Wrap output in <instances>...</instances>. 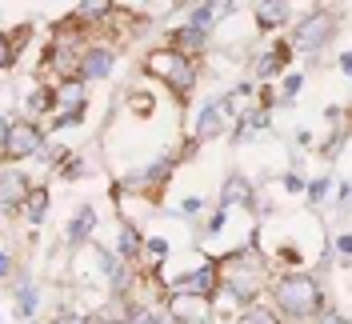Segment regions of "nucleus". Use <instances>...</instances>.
<instances>
[{
	"instance_id": "nucleus-10",
	"label": "nucleus",
	"mask_w": 352,
	"mask_h": 324,
	"mask_svg": "<svg viewBox=\"0 0 352 324\" xmlns=\"http://www.w3.org/2000/svg\"><path fill=\"white\" fill-rule=\"evenodd\" d=\"M220 12H228V4H197V8H192V24H188V28L204 32V28H208V24L217 21Z\"/></svg>"
},
{
	"instance_id": "nucleus-21",
	"label": "nucleus",
	"mask_w": 352,
	"mask_h": 324,
	"mask_svg": "<svg viewBox=\"0 0 352 324\" xmlns=\"http://www.w3.org/2000/svg\"><path fill=\"white\" fill-rule=\"evenodd\" d=\"M300 85H305V80H300V72L285 76V96H296V92H300Z\"/></svg>"
},
{
	"instance_id": "nucleus-2",
	"label": "nucleus",
	"mask_w": 352,
	"mask_h": 324,
	"mask_svg": "<svg viewBox=\"0 0 352 324\" xmlns=\"http://www.w3.org/2000/svg\"><path fill=\"white\" fill-rule=\"evenodd\" d=\"M148 72H153L156 80L173 85L176 92H188V85H192V65L176 48H156L153 56H148Z\"/></svg>"
},
{
	"instance_id": "nucleus-6",
	"label": "nucleus",
	"mask_w": 352,
	"mask_h": 324,
	"mask_svg": "<svg viewBox=\"0 0 352 324\" xmlns=\"http://www.w3.org/2000/svg\"><path fill=\"white\" fill-rule=\"evenodd\" d=\"M109 68H112V52L109 48H88L85 52V61H80V68H76V76L80 80H100V76H109Z\"/></svg>"
},
{
	"instance_id": "nucleus-16",
	"label": "nucleus",
	"mask_w": 352,
	"mask_h": 324,
	"mask_svg": "<svg viewBox=\"0 0 352 324\" xmlns=\"http://www.w3.org/2000/svg\"><path fill=\"white\" fill-rule=\"evenodd\" d=\"M285 56H288V44H285V48H276L272 56H264V61H261V76H272V72L280 68V61H285Z\"/></svg>"
},
{
	"instance_id": "nucleus-13",
	"label": "nucleus",
	"mask_w": 352,
	"mask_h": 324,
	"mask_svg": "<svg viewBox=\"0 0 352 324\" xmlns=\"http://www.w3.org/2000/svg\"><path fill=\"white\" fill-rule=\"evenodd\" d=\"M288 12H292L288 4H261V8H256V21H261L264 28H272V24H285Z\"/></svg>"
},
{
	"instance_id": "nucleus-15",
	"label": "nucleus",
	"mask_w": 352,
	"mask_h": 324,
	"mask_svg": "<svg viewBox=\"0 0 352 324\" xmlns=\"http://www.w3.org/2000/svg\"><path fill=\"white\" fill-rule=\"evenodd\" d=\"M173 44H180V48H200V44H204V32H197V28H180V32H173Z\"/></svg>"
},
{
	"instance_id": "nucleus-3",
	"label": "nucleus",
	"mask_w": 352,
	"mask_h": 324,
	"mask_svg": "<svg viewBox=\"0 0 352 324\" xmlns=\"http://www.w3.org/2000/svg\"><path fill=\"white\" fill-rule=\"evenodd\" d=\"M329 28H332V17H329V12H308L305 21L292 28V44H296L300 52H312V48H320V44H324Z\"/></svg>"
},
{
	"instance_id": "nucleus-20",
	"label": "nucleus",
	"mask_w": 352,
	"mask_h": 324,
	"mask_svg": "<svg viewBox=\"0 0 352 324\" xmlns=\"http://www.w3.org/2000/svg\"><path fill=\"white\" fill-rule=\"evenodd\" d=\"M104 12H109V4H80V17H88V21H96Z\"/></svg>"
},
{
	"instance_id": "nucleus-25",
	"label": "nucleus",
	"mask_w": 352,
	"mask_h": 324,
	"mask_svg": "<svg viewBox=\"0 0 352 324\" xmlns=\"http://www.w3.org/2000/svg\"><path fill=\"white\" fill-rule=\"evenodd\" d=\"M285 188H288V193H296V188H305V180H300V176H292V173H288V176H285Z\"/></svg>"
},
{
	"instance_id": "nucleus-26",
	"label": "nucleus",
	"mask_w": 352,
	"mask_h": 324,
	"mask_svg": "<svg viewBox=\"0 0 352 324\" xmlns=\"http://www.w3.org/2000/svg\"><path fill=\"white\" fill-rule=\"evenodd\" d=\"M320 324H349V321H344L340 312H324V316H320Z\"/></svg>"
},
{
	"instance_id": "nucleus-5",
	"label": "nucleus",
	"mask_w": 352,
	"mask_h": 324,
	"mask_svg": "<svg viewBox=\"0 0 352 324\" xmlns=\"http://www.w3.org/2000/svg\"><path fill=\"white\" fill-rule=\"evenodd\" d=\"M41 149V129L36 125H8V136H4V152L12 156V160H21V156H32V152Z\"/></svg>"
},
{
	"instance_id": "nucleus-24",
	"label": "nucleus",
	"mask_w": 352,
	"mask_h": 324,
	"mask_svg": "<svg viewBox=\"0 0 352 324\" xmlns=\"http://www.w3.org/2000/svg\"><path fill=\"white\" fill-rule=\"evenodd\" d=\"M48 100H52V96H48V92H36V96H32V100H28V108H36V112H44V105H48Z\"/></svg>"
},
{
	"instance_id": "nucleus-9",
	"label": "nucleus",
	"mask_w": 352,
	"mask_h": 324,
	"mask_svg": "<svg viewBox=\"0 0 352 324\" xmlns=\"http://www.w3.org/2000/svg\"><path fill=\"white\" fill-rule=\"evenodd\" d=\"M24 193H28V180H24L21 173H4V176H0V208L16 204Z\"/></svg>"
},
{
	"instance_id": "nucleus-27",
	"label": "nucleus",
	"mask_w": 352,
	"mask_h": 324,
	"mask_svg": "<svg viewBox=\"0 0 352 324\" xmlns=\"http://www.w3.org/2000/svg\"><path fill=\"white\" fill-rule=\"evenodd\" d=\"M148 248H153L156 257H164V252H168V244H164V240H148Z\"/></svg>"
},
{
	"instance_id": "nucleus-22",
	"label": "nucleus",
	"mask_w": 352,
	"mask_h": 324,
	"mask_svg": "<svg viewBox=\"0 0 352 324\" xmlns=\"http://www.w3.org/2000/svg\"><path fill=\"white\" fill-rule=\"evenodd\" d=\"M324 193H329V176H324V180H312L308 196H312V200H324Z\"/></svg>"
},
{
	"instance_id": "nucleus-29",
	"label": "nucleus",
	"mask_w": 352,
	"mask_h": 324,
	"mask_svg": "<svg viewBox=\"0 0 352 324\" xmlns=\"http://www.w3.org/2000/svg\"><path fill=\"white\" fill-rule=\"evenodd\" d=\"M56 324H85V321H80L76 312H65V316H60V321H56Z\"/></svg>"
},
{
	"instance_id": "nucleus-14",
	"label": "nucleus",
	"mask_w": 352,
	"mask_h": 324,
	"mask_svg": "<svg viewBox=\"0 0 352 324\" xmlns=\"http://www.w3.org/2000/svg\"><path fill=\"white\" fill-rule=\"evenodd\" d=\"M44 216H48V193L36 188V193H28V220H32V224H41Z\"/></svg>"
},
{
	"instance_id": "nucleus-4",
	"label": "nucleus",
	"mask_w": 352,
	"mask_h": 324,
	"mask_svg": "<svg viewBox=\"0 0 352 324\" xmlns=\"http://www.w3.org/2000/svg\"><path fill=\"white\" fill-rule=\"evenodd\" d=\"M217 292V268L212 264H200L197 272L173 281V296H197V301H208Z\"/></svg>"
},
{
	"instance_id": "nucleus-23",
	"label": "nucleus",
	"mask_w": 352,
	"mask_h": 324,
	"mask_svg": "<svg viewBox=\"0 0 352 324\" xmlns=\"http://www.w3.org/2000/svg\"><path fill=\"white\" fill-rule=\"evenodd\" d=\"M8 61H12V44H8V36L0 32V68L8 65Z\"/></svg>"
},
{
	"instance_id": "nucleus-12",
	"label": "nucleus",
	"mask_w": 352,
	"mask_h": 324,
	"mask_svg": "<svg viewBox=\"0 0 352 324\" xmlns=\"http://www.w3.org/2000/svg\"><path fill=\"white\" fill-rule=\"evenodd\" d=\"M36 301H41V296H36V284L24 277L21 292H16V312H21V316H32V312H36Z\"/></svg>"
},
{
	"instance_id": "nucleus-8",
	"label": "nucleus",
	"mask_w": 352,
	"mask_h": 324,
	"mask_svg": "<svg viewBox=\"0 0 352 324\" xmlns=\"http://www.w3.org/2000/svg\"><path fill=\"white\" fill-rule=\"evenodd\" d=\"M220 200H224V208H228V204H244V208H248V204H252V188H248V180H244V176H228L224 188H220Z\"/></svg>"
},
{
	"instance_id": "nucleus-7",
	"label": "nucleus",
	"mask_w": 352,
	"mask_h": 324,
	"mask_svg": "<svg viewBox=\"0 0 352 324\" xmlns=\"http://www.w3.org/2000/svg\"><path fill=\"white\" fill-rule=\"evenodd\" d=\"M224 132V105H204L197 116V140H212Z\"/></svg>"
},
{
	"instance_id": "nucleus-1",
	"label": "nucleus",
	"mask_w": 352,
	"mask_h": 324,
	"mask_svg": "<svg viewBox=\"0 0 352 324\" xmlns=\"http://www.w3.org/2000/svg\"><path fill=\"white\" fill-rule=\"evenodd\" d=\"M276 301H280V312H288L292 321L312 316L320 308V284L312 281V277H305V272L285 277V281L276 284Z\"/></svg>"
},
{
	"instance_id": "nucleus-18",
	"label": "nucleus",
	"mask_w": 352,
	"mask_h": 324,
	"mask_svg": "<svg viewBox=\"0 0 352 324\" xmlns=\"http://www.w3.org/2000/svg\"><path fill=\"white\" fill-rule=\"evenodd\" d=\"M136 248H140V237H136L132 228H124V233H120V252H124V257H132Z\"/></svg>"
},
{
	"instance_id": "nucleus-30",
	"label": "nucleus",
	"mask_w": 352,
	"mask_h": 324,
	"mask_svg": "<svg viewBox=\"0 0 352 324\" xmlns=\"http://www.w3.org/2000/svg\"><path fill=\"white\" fill-rule=\"evenodd\" d=\"M4 136H8V125H4V116H0V149H4Z\"/></svg>"
},
{
	"instance_id": "nucleus-11",
	"label": "nucleus",
	"mask_w": 352,
	"mask_h": 324,
	"mask_svg": "<svg viewBox=\"0 0 352 324\" xmlns=\"http://www.w3.org/2000/svg\"><path fill=\"white\" fill-rule=\"evenodd\" d=\"M92 224H96V213H92V208H80V213L72 216V224H68V240H85L88 233H92Z\"/></svg>"
},
{
	"instance_id": "nucleus-17",
	"label": "nucleus",
	"mask_w": 352,
	"mask_h": 324,
	"mask_svg": "<svg viewBox=\"0 0 352 324\" xmlns=\"http://www.w3.org/2000/svg\"><path fill=\"white\" fill-rule=\"evenodd\" d=\"M129 324H173L168 316H156V312H144V308H136L129 316Z\"/></svg>"
},
{
	"instance_id": "nucleus-19",
	"label": "nucleus",
	"mask_w": 352,
	"mask_h": 324,
	"mask_svg": "<svg viewBox=\"0 0 352 324\" xmlns=\"http://www.w3.org/2000/svg\"><path fill=\"white\" fill-rule=\"evenodd\" d=\"M241 324H272V316H268L264 308H248V316H244Z\"/></svg>"
},
{
	"instance_id": "nucleus-31",
	"label": "nucleus",
	"mask_w": 352,
	"mask_h": 324,
	"mask_svg": "<svg viewBox=\"0 0 352 324\" xmlns=\"http://www.w3.org/2000/svg\"><path fill=\"white\" fill-rule=\"evenodd\" d=\"M100 324H112V321H100Z\"/></svg>"
},
{
	"instance_id": "nucleus-28",
	"label": "nucleus",
	"mask_w": 352,
	"mask_h": 324,
	"mask_svg": "<svg viewBox=\"0 0 352 324\" xmlns=\"http://www.w3.org/2000/svg\"><path fill=\"white\" fill-rule=\"evenodd\" d=\"M8 268H12V257H8V252H0V277H8Z\"/></svg>"
}]
</instances>
